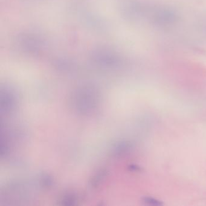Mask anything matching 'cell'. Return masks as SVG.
Here are the masks:
<instances>
[{
	"mask_svg": "<svg viewBox=\"0 0 206 206\" xmlns=\"http://www.w3.org/2000/svg\"><path fill=\"white\" fill-rule=\"evenodd\" d=\"M144 201L149 205H151V206H160L162 205V203L159 201L157 200H155V198H151V197H146L144 199Z\"/></svg>",
	"mask_w": 206,
	"mask_h": 206,
	"instance_id": "cell-1",
	"label": "cell"
}]
</instances>
